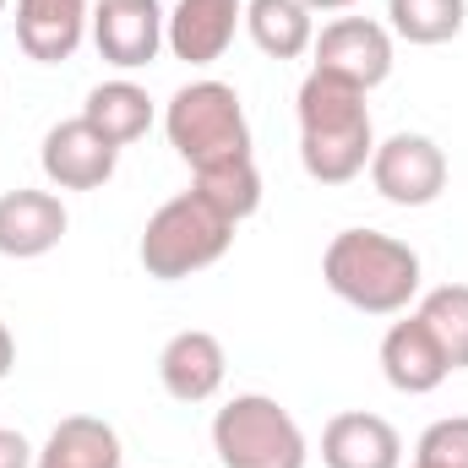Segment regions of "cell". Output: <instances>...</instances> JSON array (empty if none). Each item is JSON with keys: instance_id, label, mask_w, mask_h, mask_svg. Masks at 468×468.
<instances>
[{"instance_id": "obj_1", "label": "cell", "mask_w": 468, "mask_h": 468, "mask_svg": "<svg viewBox=\"0 0 468 468\" xmlns=\"http://www.w3.org/2000/svg\"><path fill=\"white\" fill-rule=\"evenodd\" d=\"M294 110H300V164L316 186H349L354 175L370 169L376 125H370L365 93L354 82L311 71L300 82Z\"/></svg>"}, {"instance_id": "obj_2", "label": "cell", "mask_w": 468, "mask_h": 468, "mask_svg": "<svg viewBox=\"0 0 468 468\" xmlns=\"http://www.w3.org/2000/svg\"><path fill=\"white\" fill-rule=\"evenodd\" d=\"M322 278L354 311L398 316L420 294V250L381 229H344L322 256Z\"/></svg>"}, {"instance_id": "obj_3", "label": "cell", "mask_w": 468, "mask_h": 468, "mask_svg": "<svg viewBox=\"0 0 468 468\" xmlns=\"http://www.w3.org/2000/svg\"><path fill=\"white\" fill-rule=\"evenodd\" d=\"M229 239H234V224L202 197V191H180V197H169V202L147 218V229L136 239V261L147 267V278L180 283V278L213 267V261L229 250Z\"/></svg>"}, {"instance_id": "obj_4", "label": "cell", "mask_w": 468, "mask_h": 468, "mask_svg": "<svg viewBox=\"0 0 468 468\" xmlns=\"http://www.w3.org/2000/svg\"><path fill=\"white\" fill-rule=\"evenodd\" d=\"M164 131H169V147L191 164V175L202 169H218V164H234V158H250V120H245V104L229 82H186L169 110H164Z\"/></svg>"}, {"instance_id": "obj_5", "label": "cell", "mask_w": 468, "mask_h": 468, "mask_svg": "<svg viewBox=\"0 0 468 468\" xmlns=\"http://www.w3.org/2000/svg\"><path fill=\"white\" fill-rule=\"evenodd\" d=\"M213 452L224 468H305L311 458L305 431L267 392H239L213 414Z\"/></svg>"}, {"instance_id": "obj_6", "label": "cell", "mask_w": 468, "mask_h": 468, "mask_svg": "<svg viewBox=\"0 0 468 468\" xmlns=\"http://www.w3.org/2000/svg\"><path fill=\"white\" fill-rule=\"evenodd\" d=\"M370 186L392 207H431L447 191V153L431 136H420V131H398V136L376 142V153H370Z\"/></svg>"}, {"instance_id": "obj_7", "label": "cell", "mask_w": 468, "mask_h": 468, "mask_svg": "<svg viewBox=\"0 0 468 468\" xmlns=\"http://www.w3.org/2000/svg\"><path fill=\"white\" fill-rule=\"evenodd\" d=\"M316 66L311 71H327V77H344L359 93L381 88L392 77V33L370 16H338L316 33Z\"/></svg>"}, {"instance_id": "obj_8", "label": "cell", "mask_w": 468, "mask_h": 468, "mask_svg": "<svg viewBox=\"0 0 468 468\" xmlns=\"http://www.w3.org/2000/svg\"><path fill=\"white\" fill-rule=\"evenodd\" d=\"M38 164H44V180L55 191H99L115 180L120 147L104 142L88 120H60L44 131V147H38Z\"/></svg>"}, {"instance_id": "obj_9", "label": "cell", "mask_w": 468, "mask_h": 468, "mask_svg": "<svg viewBox=\"0 0 468 468\" xmlns=\"http://www.w3.org/2000/svg\"><path fill=\"white\" fill-rule=\"evenodd\" d=\"M164 5L158 0H93V22H88V33H93V44H99V55L120 66V71H142V66H153L158 60V49H164Z\"/></svg>"}, {"instance_id": "obj_10", "label": "cell", "mask_w": 468, "mask_h": 468, "mask_svg": "<svg viewBox=\"0 0 468 468\" xmlns=\"http://www.w3.org/2000/svg\"><path fill=\"white\" fill-rule=\"evenodd\" d=\"M239 27H245V0H175L164 22V44L186 66H213L229 55Z\"/></svg>"}, {"instance_id": "obj_11", "label": "cell", "mask_w": 468, "mask_h": 468, "mask_svg": "<svg viewBox=\"0 0 468 468\" xmlns=\"http://www.w3.org/2000/svg\"><path fill=\"white\" fill-rule=\"evenodd\" d=\"M66 202L55 191H33V186H16L0 197V256L11 261H33V256H49L60 239H66Z\"/></svg>"}, {"instance_id": "obj_12", "label": "cell", "mask_w": 468, "mask_h": 468, "mask_svg": "<svg viewBox=\"0 0 468 468\" xmlns=\"http://www.w3.org/2000/svg\"><path fill=\"white\" fill-rule=\"evenodd\" d=\"M93 0H16V44L38 66H60L88 38Z\"/></svg>"}, {"instance_id": "obj_13", "label": "cell", "mask_w": 468, "mask_h": 468, "mask_svg": "<svg viewBox=\"0 0 468 468\" xmlns=\"http://www.w3.org/2000/svg\"><path fill=\"white\" fill-rule=\"evenodd\" d=\"M224 376H229L224 344L213 333H202V327L175 333L164 344V354H158V381H164V392L175 403H207V398H218Z\"/></svg>"}, {"instance_id": "obj_14", "label": "cell", "mask_w": 468, "mask_h": 468, "mask_svg": "<svg viewBox=\"0 0 468 468\" xmlns=\"http://www.w3.org/2000/svg\"><path fill=\"white\" fill-rule=\"evenodd\" d=\"M381 376H387L392 392L425 398V392H436L452 376V365H447L441 344L431 338V327L420 316H409V322H392L387 338H381Z\"/></svg>"}, {"instance_id": "obj_15", "label": "cell", "mask_w": 468, "mask_h": 468, "mask_svg": "<svg viewBox=\"0 0 468 468\" xmlns=\"http://www.w3.org/2000/svg\"><path fill=\"white\" fill-rule=\"evenodd\" d=\"M322 463L327 468H403V436L381 414H333L322 431Z\"/></svg>"}, {"instance_id": "obj_16", "label": "cell", "mask_w": 468, "mask_h": 468, "mask_svg": "<svg viewBox=\"0 0 468 468\" xmlns=\"http://www.w3.org/2000/svg\"><path fill=\"white\" fill-rule=\"evenodd\" d=\"M125 452H120V436L110 420L99 414H71L49 431V441L38 447L33 468H120Z\"/></svg>"}, {"instance_id": "obj_17", "label": "cell", "mask_w": 468, "mask_h": 468, "mask_svg": "<svg viewBox=\"0 0 468 468\" xmlns=\"http://www.w3.org/2000/svg\"><path fill=\"white\" fill-rule=\"evenodd\" d=\"M245 33L267 60H300L316 44V11L300 0H245Z\"/></svg>"}, {"instance_id": "obj_18", "label": "cell", "mask_w": 468, "mask_h": 468, "mask_svg": "<svg viewBox=\"0 0 468 468\" xmlns=\"http://www.w3.org/2000/svg\"><path fill=\"white\" fill-rule=\"evenodd\" d=\"M82 120H88L104 142L131 147V142H142L147 125H153V99H147V88H136V82L115 77V82H99V88L88 93Z\"/></svg>"}, {"instance_id": "obj_19", "label": "cell", "mask_w": 468, "mask_h": 468, "mask_svg": "<svg viewBox=\"0 0 468 468\" xmlns=\"http://www.w3.org/2000/svg\"><path fill=\"white\" fill-rule=\"evenodd\" d=\"M468 0H387V33H398L403 44H447L463 33Z\"/></svg>"}, {"instance_id": "obj_20", "label": "cell", "mask_w": 468, "mask_h": 468, "mask_svg": "<svg viewBox=\"0 0 468 468\" xmlns=\"http://www.w3.org/2000/svg\"><path fill=\"white\" fill-rule=\"evenodd\" d=\"M414 316L431 327V338L441 344L447 365H452V370H468V283H441V289H431Z\"/></svg>"}, {"instance_id": "obj_21", "label": "cell", "mask_w": 468, "mask_h": 468, "mask_svg": "<svg viewBox=\"0 0 468 468\" xmlns=\"http://www.w3.org/2000/svg\"><path fill=\"white\" fill-rule=\"evenodd\" d=\"M229 224H245L256 207H261V175H256V158H234V164H218V169H202L197 186Z\"/></svg>"}, {"instance_id": "obj_22", "label": "cell", "mask_w": 468, "mask_h": 468, "mask_svg": "<svg viewBox=\"0 0 468 468\" xmlns=\"http://www.w3.org/2000/svg\"><path fill=\"white\" fill-rule=\"evenodd\" d=\"M414 468H468V414L436 420L414 447Z\"/></svg>"}, {"instance_id": "obj_23", "label": "cell", "mask_w": 468, "mask_h": 468, "mask_svg": "<svg viewBox=\"0 0 468 468\" xmlns=\"http://www.w3.org/2000/svg\"><path fill=\"white\" fill-rule=\"evenodd\" d=\"M33 458H38V452L27 447V436L0 425V468H33Z\"/></svg>"}, {"instance_id": "obj_24", "label": "cell", "mask_w": 468, "mask_h": 468, "mask_svg": "<svg viewBox=\"0 0 468 468\" xmlns=\"http://www.w3.org/2000/svg\"><path fill=\"white\" fill-rule=\"evenodd\" d=\"M11 365H16V338H11V327L0 322V381L11 376Z\"/></svg>"}, {"instance_id": "obj_25", "label": "cell", "mask_w": 468, "mask_h": 468, "mask_svg": "<svg viewBox=\"0 0 468 468\" xmlns=\"http://www.w3.org/2000/svg\"><path fill=\"white\" fill-rule=\"evenodd\" d=\"M305 11H349L354 0H300Z\"/></svg>"}, {"instance_id": "obj_26", "label": "cell", "mask_w": 468, "mask_h": 468, "mask_svg": "<svg viewBox=\"0 0 468 468\" xmlns=\"http://www.w3.org/2000/svg\"><path fill=\"white\" fill-rule=\"evenodd\" d=\"M0 11H5V0H0Z\"/></svg>"}]
</instances>
